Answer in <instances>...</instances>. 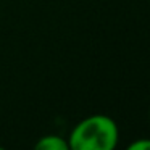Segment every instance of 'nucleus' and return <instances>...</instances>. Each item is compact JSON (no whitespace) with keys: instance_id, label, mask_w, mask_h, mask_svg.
<instances>
[{"instance_id":"obj_1","label":"nucleus","mask_w":150,"mask_h":150,"mask_svg":"<svg viewBox=\"0 0 150 150\" xmlns=\"http://www.w3.org/2000/svg\"><path fill=\"white\" fill-rule=\"evenodd\" d=\"M120 140V127L107 115H92L71 129L68 144L71 150H113Z\"/></svg>"},{"instance_id":"obj_2","label":"nucleus","mask_w":150,"mask_h":150,"mask_svg":"<svg viewBox=\"0 0 150 150\" xmlns=\"http://www.w3.org/2000/svg\"><path fill=\"white\" fill-rule=\"evenodd\" d=\"M36 150H69V144L58 134H47L37 140Z\"/></svg>"},{"instance_id":"obj_3","label":"nucleus","mask_w":150,"mask_h":150,"mask_svg":"<svg viewBox=\"0 0 150 150\" xmlns=\"http://www.w3.org/2000/svg\"><path fill=\"white\" fill-rule=\"evenodd\" d=\"M127 150H150V139H136L127 145Z\"/></svg>"}]
</instances>
